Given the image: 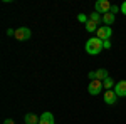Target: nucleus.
I'll return each mask as SVG.
<instances>
[{
	"mask_svg": "<svg viewBox=\"0 0 126 124\" xmlns=\"http://www.w3.org/2000/svg\"><path fill=\"white\" fill-rule=\"evenodd\" d=\"M84 49H86V52L89 54V55H97V54H101V50H103V40L97 37H93L89 39L86 42V45H84Z\"/></svg>",
	"mask_w": 126,
	"mask_h": 124,
	"instance_id": "f257e3e1",
	"label": "nucleus"
},
{
	"mask_svg": "<svg viewBox=\"0 0 126 124\" xmlns=\"http://www.w3.org/2000/svg\"><path fill=\"white\" fill-rule=\"evenodd\" d=\"M111 2L109 0H97L96 3H94V10H96L97 14H101V15H104V14H109L111 12Z\"/></svg>",
	"mask_w": 126,
	"mask_h": 124,
	"instance_id": "f03ea898",
	"label": "nucleus"
},
{
	"mask_svg": "<svg viewBox=\"0 0 126 124\" xmlns=\"http://www.w3.org/2000/svg\"><path fill=\"white\" fill-rule=\"evenodd\" d=\"M103 81H91V82H89V86H87V92H89V94L91 96H97V94H101V92H103Z\"/></svg>",
	"mask_w": 126,
	"mask_h": 124,
	"instance_id": "7ed1b4c3",
	"label": "nucleus"
},
{
	"mask_svg": "<svg viewBox=\"0 0 126 124\" xmlns=\"http://www.w3.org/2000/svg\"><path fill=\"white\" fill-rule=\"evenodd\" d=\"M30 35H32V32H30L29 27H19V29L15 30V39H17V40H20V42L29 40Z\"/></svg>",
	"mask_w": 126,
	"mask_h": 124,
	"instance_id": "20e7f679",
	"label": "nucleus"
},
{
	"mask_svg": "<svg viewBox=\"0 0 126 124\" xmlns=\"http://www.w3.org/2000/svg\"><path fill=\"white\" fill-rule=\"evenodd\" d=\"M97 39H101L103 42L104 40H109V37H111V34H113V30H111V27H108V25H101L99 29H97Z\"/></svg>",
	"mask_w": 126,
	"mask_h": 124,
	"instance_id": "39448f33",
	"label": "nucleus"
},
{
	"mask_svg": "<svg viewBox=\"0 0 126 124\" xmlns=\"http://www.w3.org/2000/svg\"><path fill=\"white\" fill-rule=\"evenodd\" d=\"M114 92L118 97H126V81H118L114 86Z\"/></svg>",
	"mask_w": 126,
	"mask_h": 124,
	"instance_id": "423d86ee",
	"label": "nucleus"
},
{
	"mask_svg": "<svg viewBox=\"0 0 126 124\" xmlns=\"http://www.w3.org/2000/svg\"><path fill=\"white\" fill-rule=\"evenodd\" d=\"M118 101V96L114 91H104V102L109 106H114Z\"/></svg>",
	"mask_w": 126,
	"mask_h": 124,
	"instance_id": "0eeeda50",
	"label": "nucleus"
},
{
	"mask_svg": "<svg viewBox=\"0 0 126 124\" xmlns=\"http://www.w3.org/2000/svg\"><path fill=\"white\" fill-rule=\"evenodd\" d=\"M39 124H56V121H54V114H52V112H44V114L40 116Z\"/></svg>",
	"mask_w": 126,
	"mask_h": 124,
	"instance_id": "6e6552de",
	"label": "nucleus"
},
{
	"mask_svg": "<svg viewBox=\"0 0 126 124\" xmlns=\"http://www.w3.org/2000/svg\"><path fill=\"white\" fill-rule=\"evenodd\" d=\"M39 121H40V117H37V114H32V112L25 114V117H24L25 124H39Z\"/></svg>",
	"mask_w": 126,
	"mask_h": 124,
	"instance_id": "1a4fd4ad",
	"label": "nucleus"
},
{
	"mask_svg": "<svg viewBox=\"0 0 126 124\" xmlns=\"http://www.w3.org/2000/svg\"><path fill=\"white\" fill-rule=\"evenodd\" d=\"M108 77H109V72H108L104 67H101V69H97V70H96V79H97V81H106Z\"/></svg>",
	"mask_w": 126,
	"mask_h": 124,
	"instance_id": "9d476101",
	"label": "nucleus"
},
{
	"mask_svg": "<svg viewBox=\"0 0 126 124\" xmlns=\"http://www.w3.org/2000/svg\"><path fill=\"white\" fill-rule=\"evenodd\" d=\"M103 24L108 25V27L113 25V24H114V15H113L111 12H109V14H104V15H103Z\"/></svg>",
	"mask_w": 126,
	"mask_h": 124,
	"instance_id": "9b49d317",
	"label": "nucleus"
},
{
	"mask_svg": "<svg viewBox=\"0 0 126 124\" xmlns=\"http://www.w3.org/2000/svg\"><path fill=\"white\" fill-rule=\"evenodd\" d=\"M89 20H93L94 24L101 25V24H103V15H101V14H97V12H93V14L89 15Z\"/></svg>",
	"mask_w": 126,
	"mask_h": 124,
	"instance_id": "f8f14e48",
	"label": "nucleus"
},
{
	"mask_svg": "<svg viewBox=\"0 0 126 124\" xmlns=\"http://www.w3.org/2000/svg\"><path fill=\"white\" fill-rule=\"evenodd\" d=\"M103 86H104V89H106V91H113V87L116 86V82H114L111 77H108L106 81H103Z\"/></svg>",
	"mask_w": 126,
	"mask_h": 124,
	"instance_id": "ddd939ff",
	"label": "nucleus"
},
{
	"mask_svg": "<svg viewBox=\"0 0 126 124\" xmlns=\"http://www.w3.org/2000/svg\"><path fill=\"white\" fill-rule=\"evenodd\" d=\"M84 27H86L87 32H97V29H99V25H97V24H94L93 20H87V24L84 25Z\"/></svg>",
	"mask_w": 126,
	"mask_h": 124,
	"instance_id": "4468645a",
	"label": "nucleus"
},
{
	"mask_svg": "<svg viewBox=\"0 0 126 124\" xmlns=\"http://www.w3.org/2000/svg\"><path fill=\"white\" fill-rule=\"evenodd\" d=\"M78 20H79V22H82V24L86 25V24H87V20H89V17H86L84 14H79V15H78Z\"/></svg>",
	"mask_w": 126,
	"mask_h": 124,
	"instance_id": "2eb2a0df",
	"label": "nucleus"
},
{
	"mask_svg": "<svg viewBox=\"0 0 126 124\" xmlns=\"http://www.w3.org/2000/svg\"><path fill=\"white\" fill-rule=\"evenodd\" d=\"M87 77H89V81H96V70H89Z\"/></svg>",
	"mask_w": 126,
	"mask_h": 124,
	"instance_id": "dca6fc26",
	"label": "nucleus"
},
{
	"mask_svg": "<svg viewBox=\"0 0 126 124\" xmlns=\"http://www.w3.org/2000/svg\"><path fill=\"white\" fill-rule=\"evenodd\" d=\"M118 12H121V7H118V5H113V7H111V14L114 15V14H118Z\"/></svg>",
	"mask_w": 126,
	"mask_h": 124,
	"instance_id": "f3484780",
	"label": "nucleus"
},
{
	"mask_svg": "<svg viewBox=\"0 0 126 124\" xmlns=\"http://www.w3.org/2000/svg\"><path fill=\"white\" fill-rule=\"evenodd\" d=\"M103 47L104 49H111V42H109V40H104V42H103Z\"/></svg>",
	"mask_w": 126,
	"mask_h": 124,
	"instance_id": "a211bd4d",
	"label": "nucleus"
},
{
	"mask_svg": "<svg viewBox=\"0 0 126 124\" xmlns=\"http://www.w3.org/2000/svg\"><path fill=\"white\" fill-rule=\"evenodd\" d=\"M121 14H123V15H126V2H123V3H121Z\"/></svg>",
	"mask_w": 126,
	"mask_h": 124,
	"instance_id": "6ab92c4d",
	"label": "nucleus"
},
{
	"mask_svg": "<svg viewBox=\"0 0 126 124\" xmlns=\"http://www.w3.org/2000/svg\"><path fill=\"white\" fill-rule=\"evenodd\" d=\"M7 35H9V37H12V35L15 37V30H14V29H9V30H7Z\"/></svg>",
	"mask_w": 126,
	"mask_h": 124,
	"instance_id": "aec40b11",
	"label": "nucleus"
},
{
	"mask_svg": "<svg viewBox=\"0 0 126 124\" xmlns=\"http://www.w3.org/2000/svg\"><path fill=\"white\" fill-rule=\"evenodd\" d=\"M3 124H15V121H14V119H5V121H3Z\"/></svg>",
	"mask_w": 126,
	"mask_h": 124,
	"instance_id": "412c9836",
	"label": "nucleus"
}]
</instances>
